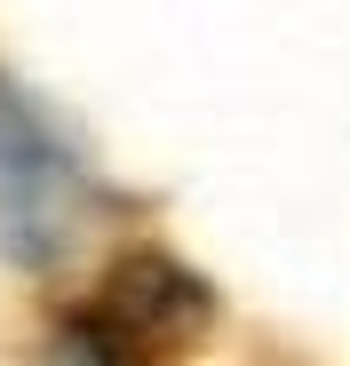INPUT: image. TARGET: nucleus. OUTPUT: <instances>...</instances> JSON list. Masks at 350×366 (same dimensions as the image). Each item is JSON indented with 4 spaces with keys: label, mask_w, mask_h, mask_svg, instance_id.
<instances>
[{
    "label": "nucleus",
    "mask_w": 350,
    "mask_h": 366,
    "mask_svg": "<svg viewBox=\"0 0 350 366\" xmlns=\"http://www.w3.org/2000/svg\"><path fill=\"white\" fill-rule=\"evenodd\" d=\"M104 215L88 159L56 136V119L0 80V255L16 271H64Z\"/></svg>",
    "instance_id": "1"
},
{
    "label": "nucleus",
    "mask_w": 350,
    "mask_h": 366,
    "mask_svg": "<svg viewBox=\"0 0 350 366\" xmlns=\"http://www.w3.org/2000/svg\"><path fill=\"white\" fill-rule=\"evenodd\" d=\"M104 311L120 319V327H136L159 358L167 350H191L199 335H207V319H215V302H207V287L175 263V255H159V247H144V255H128L120 271L104 279Z\"/></svg>",
    "instance_id": "2"
},
{
    "label": "nucleus",
    "mask_w": 350,
    "mask_h": 366,
    "mask_svg": "<svg viewBox=\"0 0 350 366\" xmlns=\"http://www.w3.org/2000/svg\"><path fill=\"white\" fill-rule=\"evenodd\" d=\"M48 366H159V350H151L136 327H120L104 302H80L72 319H56Z\"/></svg>",
    "instance_id": "3"
}]
</instances>
